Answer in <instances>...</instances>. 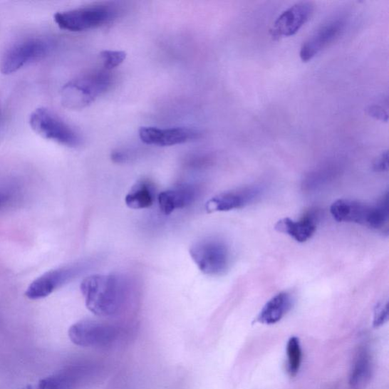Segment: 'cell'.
<instances>
[{
	"instance_id": "cell-16",
	"label": "cell",
	"mask_w": 389,
	"mask_h": 389,
	"mask_svg": "<svg viewBox=\"0 0 389 389\" xmlns=\"http://www.w3.org/2000/svg\"><path fill=\"white\" fill-rule=\"evenodd\" d=\"M293 299L289 292L274 296L261 308L256 321L261 324L273 325L279 323L291 310Z\"/></svg>"
},
{
	"instance_id": "cell-14",
	"label": "cell",
	"mask_w": 389,
	"mask_h": 389,
	"mask_svg": "<svg viewBox=\"0 0 389 389\" xmlns=\"http://www.w3.org/2000/svg\"><path fill=\"white\" fill-rule=\"evenodd\" d=\"M316 228L317 216L313 212L307 213L299 221L285 217L274 226L278 232L288 234L299 243H304L310 239L316 233Z\"/></svg>"
},
{
	"instance_id": "cell-10",
	"label": "cell",
	"mask_w": 389,
	"mask_h": 389,
	"mask_svg": "<svg viewBox=\"0 0 389 389\" xmlns=\"http://www.w3.org/2000/svg\"><path fill=\"white\" fill-rule=\"evenodd\" d=\"M342 19L331 20L319 27L302 45L300 57L303 62L311 61L320 52L329 47L341 36L345 28Z\"/></svg>"
},
{
	"instance_id": "cell-9",
	"label": "cell",
	"mask_w": 389,
	"mask_h": 389,
	"mask_svg": "<svg viewBox=\"0 0 389 389\" xmlns=\"http://www.w3.org/2000/svg\"><path fill=\"white\" fill-rule=\"evenodd\" d=\"M314 9L313 2L302 1L285 10L274 23L271 31L272 37L280 38L294 36L311 19Z\"/></svg>"
},
{
	"instance_id": "cell-3",
	"label": "cell",
	"mask_w": 389,
	"mask_h": 389,
	"mask_svg": "<svg viewBox=\"0 0 389 389\" xmlns=\"http://www.w3.org/2000/svg\"><path fill=\"white\" fill-rule=\"evenodd\" d=\"M330 212L338 222L354 223L375 230H383L388 222V194L375 204L338 199L331 205Z\"/></svg>"
},
{
	"instance_id": "cell-18",
	"label": "cell",
	"mask_w": 389,
	"mask_h": 389,
	"mask_svg": "<svg viewBox=\"0 0 389 389\" xmlns=\"http://www.w3.org/2000/svg\"><path fill=\"white\" fill-rule=\"evenodd\" d=\"M155 200L154 185L147 180L136 182L125 198V204L128 207L135 210L151 207Z\"/></svg>"
},
{
	"instance_id": "cell-26",
	"label": "cell",
	"mask_w": 389,
	"mask_h": 389,
	"mask_svg": "<svg viewBox=\"0 0 389 389\" xmlns=\"http://www.w3.org/2000/svg\"><path fill=\"white\" fill-rule=\"evenodd\" d=\"M0 116H1V113H0Z\"/></svg>"
},
{
	"instance_id": "cell-2",
	"label": "cell",
	"mask_w": 389,
	"mask_h": 389,
	"mask_svg": "<svg viewBox=\"0 0 389 389\" xmlns=\"http://www.w3.org/2000/svg\"><path fill=\"white\" fill-rule=\"evenodd\" d=\"M113 83L110 71H95L80 76L66 83L61 90V103L71 110L86 108L106 93Z\"/></svg>"
},
{
	"instance_id": "cell-4",
	"label": "cell",
	"mask_w": 389,
	"mask_h": 389,
	"mask_svg": "<svg viewBox=\"0 0 389 389\" xmlns=\"http://www.w3.org/2000/svg\"><path fill=\"white\" fill-rule=\"evenodd\" d=\"M54 43L49 38L32 37L11 44L0 56V72L13 74L21 68L44 58L53 49Z\"/></svg>"
},
{
	"instance_id": "cell-11",
	"label": "cell",
	"mask_w": 389,
	"mask_h": 389,
	"mask_svg": "<svg viewBox=\"0 0 389 389\" xmlns=\"http://www.w3.org/2000/svg\"><path fill=\"white\" fill-rule=\"evenodd\" d=\"M81 270L82 267L73 266L46 272L29 285L26 296L32 301L45 299L61 288L62 285L75 278Z\"/></svg>"
},
{
	"instance_id": "cell-25",
	"label": "cell",
	"mask_w": 389,
	"mask_h": 389,
	"mask_svg": "<svg viewBox=\"0 0 389 389\" xmlns=\"http://www.w3.org/2000/svg\"><path fill=\"white\" fill-rule=\"evenodd\" d=\"M2 202H3V199L0 197V205H1Z\"/></svg>"
},
{
	"instance_id": "cell-20",
	"label": "cell",
	"mask_w": 389,
	"mask_h": 389,
	"mask_svg": "<svg viewBox=\"0 0 389 389\" xmlns=\"http://www.w3.org/2000/svg\"><path fill=\"white\" fill-rule=\"evenodd\" d=\"M288 371L291 376L299 373L302 363V349L299 338L291 337L287 345Z\"/></svg>"
},
{
	"instance_id": "cell-17",
	"label": "cell",
	"mask_w": 389,
	"mask_h": 389,
	"mask_svg": "<svg viewBox=\"0 0 389 389\" xmlns=\"http://www.w3.org/2000/svg\"><path fill=\"white\" fill-rule=\"evenodd\" d=\"M373 372V358L368 349L358 350L353 360L349 377V384L353 389H363L371 380Z\"/></svg>"
},
{
	"instance_id": "cell-15",
	"label": "cell",
	"mask_w": 389,
	"mask_h": 389,
	"mask_svg": "<svg viewBox=\"0 0 389 389\" xmlns=\"http://www.w3.org/2000/svg\"><path fill=\"white\" fill-rule=\"evenodd\" d=\"M196 197V191L191 186H179L162 192L157 200L160 209L166 215L187 207Z\"/></svg>"
},
{
	"instance_id": "cell-1",
	"label": "cell",
	"mask_w": 389,
	"mask_h": 389,
	"mask_svg": "<svg viewBox=\"0 0 389 389\" xmlns=\"http://www.w3.org/2000/svg\"><path fill=\"white\" fill-rule=\"evenodd\" d=\"M88 310L96 316L110 317L121 311L127 299L124 280L115 274H97L80 286Z\"/></svg>"
},
{
	"instance_id": "cell-13",
	"label": "cell",
	"mask_w": 389,
	"mask_h": 389,
	"mask_svg": "<svg viewBox=\"0 0 389 389\" xmlns=\"http://www.w3.org/2000/svg\"><path fill=\"white\" fill-rule=\"evenodd\" d=\"M259 191L254 187H244L222 192L206 203L208 212H222L240 209L254 202Z\"/></svg>"
},
{
	"instance_id": "cell-22",
	"label": "cell",
	"mask_w": 389,
	"mask_h": 389,
	"mask_svg": "<svg viewBox=\"0 0 389 389\" xmlns=\"http://www.w3.org/2000/svg\"><path fill=\"white\" fill-rule=\"evenodd\" d=\"M388 318V304L386 303H380L376 306L374 319H373V326L375 327H380L385 324L387 322Z\"/></svg>"
},
{
	"instance_id": "cell-5",
	"label": "cell",
	"mask_w": 389,
	"mask_h": 389,
	"mask_svg": "<svg viewBox=\"0 0 389 389\" xmlns=\"http://www.w3.org/2000/svg\"><path fill=\"white\" fill-rule=\"evenodd\" d=\"M118 14L115 6L100 4L60 11L55 14L54 21L61 29L79 32L105 26L115 19Z\"/></svg>"
},
{
	"instance_id": "cell-19",
	"label": "cell",
	"mask_w": 389,
	"mask_h": 389,
	"mask_svg": "<svg viewBox=\"0 0 389 389\" xmlns=\"http://www.w3.org/2000/svg\"><path fill=\"white\" fill-rule=\"evenodd\" d=\"M85 370L72 368L41 380L36 389H74L84 375Z\"/></svg>"
},
{
	"instance_id": "cell-23",
	"label": "cell",
	"mask_w": 389,
	"mask_h": 389,
	"mask_svg": "<svg viewBox=\"0 0 389 389\" xmlns=\"http://www.w3.org/2000/svg\"><path fill=\"white\" fill-rule=\"evenodd\" d=\"M373 169L376 172H386L388 170V154L385 151L377 157L373 163Z\"/></svg>"
},
{
	"instance_id": "cell-12",
	"label": "cell",
	"mask_w": 389,
	"mask_h": 389,
	"mask_svg": "<svg viewBox=\"0 0 389 389\" xmlns=\"http://www.w3.org/2000/svg\"><path fill=\"white\" fill-rule=\"evenodd\" d=\"M200 135L199 131L187 128L160 129L144 127L140 130V139L145 144L162 147L184 144L199 139Z\"/></svg>"
},
{
	"instance_id": "cell-8",
	"label": "cell",
	"mask_w": 389,
	"mask_h": 389,
	"mask_svg": "<svg viewBox=\"0 0 389 389\" xmlns=\"http://www.w3.org/2000/svg\"><path fill=\"white\" fill-rule=\"evenodd\" d=\"M118 329L95 320H82L68 330V337L76 346L84 348L106 347L116 340Z\"/></svg>"
},
{
	"instance_id": "cell-6",
	"label": "cell",
	"mask_w": 389,
	"mask_h": 389,
	"mask_svg": "<svg viewBox=\"0 0 389 389\" xmlns=\"http://www.w3.org/2000/svg\"><path fill=\"white\" fill-rule=\"evenodd\" d=\"M29 124L32 130L45 140L71 147L81 144V136L48 108L34 110L31 114Z\"/></svg>"
},
{
	"instance_id": "cell-21",
	"label": "cell",
	"mask_w": 389,
	"mask_h": 389,
	"mask_svg": "<svg viewBox=\"0 0 389 389\" xmlns=\"http://www.w3.org/2000/svg\"><path fill=\"white\" fill-rule=\"evenodd\" d=\"M100 57L105 70L110 71L124 62L127 58V53L123 51H105L100 53Z\"/></svg>"
},
{
	"instance_id": "cell-24",
	"label": "cell",
	"mask_w": 389,
	"mask_h": 389,
	"mask_svg": "<svg viewBox=\"0 0 389 389\" xmlns=\"http://www.w3.org/2000/svg\"><path fill=\"white\" fill-rule=\"evenodd\" d=\"M369 115L376 120L388 122V116L387 111L379 105H371L368 109Z\"/></svg>"
},
{
	"instance_id": "cell-7",
	"label": "cell",
	"mask_w": 389,
	"mask_h": 389,
	"mask_svg": "<svg viewBox=\"0 0 389 389\" xmlns=\"http://www.w3.org/2000/svg\"><path fill=\"white\" fill-rule=\"evenodd\" d=\"M192 259L207 276H222L230 267V250L222 240L206 238L199 240L190 249Z\"/></svg>"
}]
</instances>
